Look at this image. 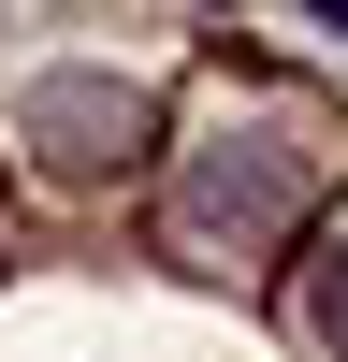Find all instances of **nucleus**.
<instances>
[{
  "label": "nucleus",
  "mask_w": 348,
  "mask_h": 362,
  "mask_svg": "<svg viewBox=\"0 0 348 362\" xmlns=\"http://www.w3.org/2000/svg\"><path fill=\"white\" fill-rule=\"evenodd\" d=\"M305 334L348 362V247H319V261H305Z\"/></svg>",
  "instance_id": "nucleus-3"
},
{
  "label": "nucleus",
  "mask_w": 348,
  "mask_h": 362,
  "mask_svg": "<svg viewBox=\"0 0 348 362\" xmlns=\"http://www.w3.org/2000/svg\"><path fill=\"white\" fill-rule=\"evenodd\" d=\"M15 131L44 145L58 174H102V160H145L160 116H145V87H116V73H44V87L15 102Z\"/></svg>",
  "instance_id": "nucleus-2"
},
{
  "label": "nucleus",
  "mask_w": 348,
  "mask_h": 362,
  "mask_svg": "<svg viewBox=\"0 0 348 362\" xmlns=\"http://www.w3.org/2000/svg\"><path fill=\"white\" fill-rule=\"evenodd\" d=\"M305 189H319V131L290 102H247V116H218V131L189 145V174H174V247L189 261H261L305 218Z\"/></svg>",
  "instance_id": "nucleus-1"
},
{
  "label": "nucleus",
  "mask_w": 348,
  "mask_h": 362,
  "mask_svg": "<svg viewBox=\"0 0 348 362\" xmlns=\"http://www.w3.org/2000/svg\"><path fill=\"white\" fill-rule=\"evenodd\" d=\"M305 15H319V29H334V44H348V0H305Z\"/></svg>",
  "instance_id": "nucleus-4"
}]
</instances>
